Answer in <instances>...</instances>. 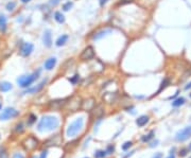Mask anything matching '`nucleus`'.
Masks as SVG:
<instances>
[{
    "label": "nucleus",
    "mask_w": 191,
    "mask_h": 158,
    "mask_svg": "<svg viewBox=\"0 0 191 158\" xmlns=\"http://www.w3.org/2000/svg\"><path fill=\"white\" fill-rule=\"evenodd\" d=\"M60 125V120L54 116H45L39 120L37 124V130L39 132L53 131Z\"/></svg>",
    "instance_id": "obj_1"
},
{
    "label": "nucleus",
    "mask_w": 191,
    "mask_h": 158,
    "mask_svg": "<svg viewBox=\"0 0 191 158\" xmlns=\"http://www.w3.org/2000/svg\"><path fill=\"white\" fill-rule=\"evenodd\" d=\"M83 124H84V119L82 117L78 118L73 122H71L69 124V126L67 127V131H66V136L68 138H72V137H76L80 132L82 131L83 128Z\"/></svg>",
    "instance_id": "obj_2"
},
{
    "label": "nucleus",
    "mask_w": 191,
    "mask_h": 158,
    "mask_svg": "<svg viewBox=\"0 0 191 158\" xmlns=\"http://www.w3.org/2000/svg\"><path fill=\"white\" fill-rule=\"evenodd\" d=\"M38 74H39V71L34 72V73H32V74H29V75H22L17 79V83H18V85L20 87L27 88V87H29V86H31V84L34 83L36 80H37Z\"/></svg>",
    "instance_id": "obj_3"
},
{
    "label": "nucleus",
    "mask_w": 191,
    "mask_h": 158,
    "mask_svg": "<svg viewBox=\"0 0 191 158\" xmlns=\"http://www.w3.org/2000/svg\"><path fill=\"white\" fill-rule=\"evenodd\" d=\"M190 137H191V125H189V126L184 127L183 130L178 131L177 133H176V135H175V139L177 140V141L183 142V141H185V140L189 139Z\"/></svg>",
    "instance_id": "obj_4"
},
{
    "label": "nucleus",
    "mask_w": 191,
    "mask_h": 158,
    "mask_svg": "<svg viewBox=\"0 0 191 158\" xmlns=\"http://www.w3.org/2000/svg\"><path fill=\"white\" fill-rule=\"evenodd\" d=\"M18 110H16L15 108H12V107H6L4 110H2V112L0 114V120H9V119H12V118H15L18 116Z\"/></svg>",
    "instance_id": "obj_5"
},
{
    "label": "nucleus",
    "mask_w": 191,
    "mask_h": 158,
    "mask_svg": "<svg viewBox=\"0 0 191 158\" xmlns=\"http://www.w3.org/2000/svg\"><path fill=\"white\" fill-rule=\"evenodd\" d=\"M93 56H95V51H93V48L91 46H87L82 51L81 55H80V60H91V58H93Z\"/></svg>",
    "instance_id": "obj_6"
},
{
    "label": "nucleus",
    "mask_w": 191,
    "mask_h": 158,
    "mask_svg": "<svg viewBox=\"0 0 191 158\" xmlns=\"http://www.w3.org/2000/svg\"><path fill=\"white\" fill-rule=\"evenodd\" d=\"M33 49H34V46L31 43H24L20 47V49H19V53H20L21 56L27 57L32 53Z\"/></svg>",
    "instance_id": "obj_7"
},
{
    "label": "nucleus",
    "mask_w": 191,
    "mask_h": 158,
    "mask_svg": "<svg viewBox=\"0 0 191 158\" xmlns=\"http://www.w3.org/2000/svg\"><path fill=\"white\" fill-rule=\"evenodd\" d=\"M96 106V102H95V99L93 98H89L87 100H84L82 102V109L86 110V112H90V110H93V107Z\"/></svg>",
    "instance_id": "obj_8"
},
{
    "label": "nucleus",
    "mask_w": 191,
    "mask_h": 158,
    "mask_svg": "<svg viewBox=\"0 0 191 158\" xmlns=\"http://www.w3.org/2000/svg\"><path fill=\"white\" fill-rule=\"evenodd\" d=\"M47 83V80H44L43 82H41L39 84L37 85V86H35V87H33V88H30V89H27L25 91V93H39L43 88H44V86H45V84Z\"/></svg>",
    "instance_id": "obj_9"
},
{
    "label": "nucleus",
    "mask_w": 191,
    "mask_h": 158,
    "mask_svg": "<svg viewBox=\"0 0 191 158\" xmlns=\"http://www.w3.org/2000/svg\"><path fill=\"white\" fill-rule=\"evenodd\" d=\"M25 147H27L28 150H33L37 147V140L33 137H29L27 140L25 141Z\"/></svg>",
    "instance_id": "obj_10"
},
{
    "label": "nucleus",
    "mask_w": 191,
    "mask_h": 158,
    "mask_svg": "<svg viewBox=\"0 0 191 158\" xmlns=\"http://www.w3.org/2000/svg\"><path fill=\"white\" fill-rule=\"evenodd\" d=\"M43 41H44V45L46 47H51L52 45V36H51V32L49 30H46L44 33V36H43Z\"/></svg>",
    "instance_id": "obj_11"
},
{
    "label": "nucleus",
    "mask_w": 191,
    "mask_h": 158,
    "mask_svg": "<svg viewBox=\"0 0 191 158\" xmlns=\"http://www.w3.org/2000/svg\"><path fill=\"white\" fill-rule=\"evenodd\" d=\"M67 103L66 100H55V101H51L49 104V107L52 109H60L62 106H64Z\"/></svg>",
    "instance_id": "obj_12"
},
{
    "label": "nucleus",
    "mask_w": 191,
    "mask_h": 158,
    "mask_svg": "<svg viewBox=\"0 0 191 158\" xmlns=\"http://www.w3.org/2000/svg\"><path fill=\"white\" fill-rule=\"evenodd\" d=\"M55 64H56V58L55 57H50L48 60L45 62V69L47 70H51V69L54 68Z\"/></svg>",
    "instance_id": "obj_13"
},
{
    "label": "nucleus",
    "mask_w": 191,
    "mask_h": 158,
    "mask_svg": "<svg viewBox=\"0 0 191 158\" xmlns=\"http://www.w3.org/2000/svg\"><path fill=\"white\" fill-rule=\"evenodd\" d=\"M104 114V108L102 105H98V106H95L93 109V117L96 118H100L102 117V115Z\"/></svg>",
    "instance_id": "obj_14"
},
{
    "label": "nucleus",
    "mask_w": 191,
    "mask_h": 158,
    "mask_svg": "<svg viewBox=\"0 0 191 158\" xmlns=\"http://www.w3.org/2000/svg\"><path fill=\"white\" fill-rule=\"evenodd\" d=\"M148 122H149V117H148V116H140V117L136 120V124L139 126V127L147 125Z\"/></svg>",
    "instance_id": "obj_15"
},
{
    "label": "nucleus",
    "mask_w": 191,
    "mask_h": 158,
    "mask_svg": "<svg viewBox=\"0 0 191 158\" xmlns=\"http://www.w3.org/2000/svg\"><path fill=\"white\" fill-rule=\"evenodd\" d=\"M67 41H68V35L64 34V35L60 36V37L57 38V41H56V43H55V45H56L57 47H62V46H64L66 43H67Z\"/></svg>",
    "instance_id": "obj_16"
},
{
    "label": "nucleus",
    "mask_w": 191,
    "mask_h": 158,
    "mask_svg": "<svg viewBox=\"0 0 191 158\" xmlns=\"http://www.w3.org/2000/svg\"><path fill=\"white\" fill-rule=\"evenodd\" d=\"M12 84L9 82H2L1 84H0V90L2 91V93H8V91H10V90L12 89Z\"/></svg>",
    "instance_id": "obj_17"
},
{
    "label": "nucleus",
    "mask_w": 191,
    "mask_h": 158,
    "mask_svg": "<svg viewBox=\"0 0 191 158\" xmlns=\"http://www.w3.org/2000/svg\"><path fill=\"white\" fill-rule=\"evenodd\" d=\"M6 29V17L3 14H0V31L4 32Z\"/></svg>",
    "instance_id": "obj_18"
},
{
    "label": "nucleus",
    "mask_w": 191,
    "mask_h": 158,
    "mask_svg": "<svg viewBox=\"0 0 191 158\" xmlns=\"http://www.w3.org/2000/svg\"><path fill=\"white\" fill-rule=\"evenodd\" d=\"M54 19L58 22V23H64V22H65V17H64V15L61 13V12H55Z\"/></svg>",
    "instance_id": "obj_19"
},
{
    "label": "nucleus",
    "mask_w": 191,
    "mask_h": 158,
    "mask_svg": "<svg viewBox=\"0 0 191 158\" xmlns=\"http://www.w3.org/2000/svg\"><path fill=\"white\" fill-rule=\"evenodd\" d=\"M185 102H186V100L184 98H177V99H175L174 101L172 102V106L173 107H178V106H180V105H183V104H185Z\"/></svg>",
    "instance_id": "obj_20"
},
{
    "label": "nucleus",
    "mask_w": 191,
    "mask_h": 158,
    "mask_svg": "<svg viewBox=\"0 0 191 158\" xmlns=\"http://www.w3.org/2000/svg\"><path fill=\"white\" fill-rule=\"evenodd\" d=\"M115 97H116V93H113L112 95V93H106L103 95V99L106 102H108V103H112V102L114 101Z\"/></svg>",
    "instance_id": "obj_21"
},
{
    "label": "nucleus",
    "mask_w": 191,
    "mask_h": 158,
    "mask_svg": "<svg viewBox=\"0 0 191 158\" xmlns=\"http://www.w3.org/2000/svg\"><path fill=\"white\" fill-rule=\"evenodd\" d=\"M153 137H154V131H151L149 134H147V135L141 137V141L142 142H149L151 139H153Z\"/></svg>",
    "instance_id": "obj_22"
},
{
    "label": "nucleus",
    "mask_w": 191,
    "mask_h": 158,
    "mask_svg": "<svg viewBox=\"0 0 191 158\" xmlns=\"http://www.w3.org/2000/svg\"><path fill=\"white\" fill-rule=\"evenodd\" d=\"M108 33H110V30H103V31H100L99 33H97L95 35V37H93V39H100V38H102L103 36H105L106 34H108Z\"/></svg>",
    "instance_id": "obj_23"
},
{
    "label": "nucleus",
    "mask_w": 191,
    "mask_h": 158,
    "mask_svg": "<svg viewBox=\"0 0 191 158\" xmlns=\"http://www.w3.org/2000/svg\"><path fill=\"white\" fill-rule=\"evenodd\" d=\"M106 156V151L103 150H99L95 153V157L96 158H104Z\"/></svg>",
    "instance_id": "obj_24"
},
{
    "label": "nucleus",
    "mask_w": 191,
    "mask_h": 158,
    "mask_svg": "<svg viewBox=\"0 0 191 158\" xmlns=\"http://www.w3.org/2000/svg\"><path fill=\"white\" fill-rule=\"evenodd\" d=\"M15 6H16V3L14 2V1H11V2H9L8 4H6V10H8V11H13Z\"/></svg>",
    "instance_id": "obj_25"
},
{
    "label": "nucleus",
    "mask_w": 191,
    "mask_h": 158,
    "mask_svg": "<svg viewBox=\"0 0 191 158\" xmlns=\"http://www.w3.org/2000/svg\"><path fill=\"white\" fill-rule=\"evenodd\" d=\"M132 145H133V142H132V141H126L125 143H124V144L122 145V150H123V151L128 150V149H130V147H131Z\"/></svg>",
    "instance_id": "obj_26"
},
{
    "label": "nucleus",
    "mask_w": 191,
    "mask_h": 158,
    "mask_svg": "<svg viewBox=\"0 0 191 158\" xmlns=\"http://www.w3.org/2000/svg\"><path fill=\"white\" fill-rule=\"evenodd\" d=\"M36 121V116L35 115H30V117H29V121H28V124L29 125H31V124H33V123Z\"/></svg>",
    "instance_id": "obj_27"
},
{
    "label": "nucleus",
    "mask_w": 191,
    "mask_h": 158,
    "mask_svg": "<svg viewBox=\"0 0 191 158\" xmlns=\"http://www.w3.org/2000/svg\"><path fill=\"white\" fill-rule=\"evenodd\" d=\"M71 8H72V2H70V1H69V2H66L65 4L63 6L64 11H69Z\"/></svg>",
    "instance_id": "obj_28"
},
{
    "label": "nucleus",
    "mask_w": 191,
    "mask_h": 158,
    "mask_svg": "<svg viewBox=\"0 0 191 158\" xmlns=\"http://www.w3.org/2000/svg\"><path fill=\"white\" fill-rule=\"evenodd\" d=\"M0 158H9L8 153L6 152L4 149H0Z\"/></svg>",
    "instance_id": "obj_29"
},
{
    "label": "nucleus",
    "mask_w": 191,
    "mask_h": 158,
    "mask_svg": "<svg viewBox=\"0 0 191 158\" xmlns=\"http://www.w3.org/2000/svg\"><path fill=\"white\" fill-rule=\"evenodd\" d=\"M168 84H169V81H168V79H165L164 81H162V83H161V86H160V88H159L158 93L160 91V90H162V88L166 87V86H167Z\"/></svg>",
    "instance_id": "obj_30"
},
{
    "label": "nucleus",
    "mask_w": 191,
    "mask_h": 158,
    "mask_svg": "<svg viewBox=\"0 0 191 158\" xmlns=\"http://www.w3.org/2000/svg\"><path fill=\"white\" fill-rule=\"evenodd\" d=\"M114 151H115V147H114V145H113V144L108 145V147H107V150H106V154H112Z\"/></svg>",
    "instance_id": "obj_31"
},
{
    "label": "nucleus",
    "mask_w": 191,
    "mask_h": 158,
    "mask_svg": "<svg viewBox=\"0 0 191 158\" xmlns=\"http://www.w3.org/2000/svg\"><path fill=\"white\" fill-rule=\"evenodd\" d=\"M189 152L188 149H183V150L180 151V156H182V157H184V156L187 155V153Z\"/></svg>",
    "instance_id": "obj_32"
},
{
    "label": "nucleus",
    "mask_w": 191,
    "mask_h": 158,
    "mask_svg": "<svg viewBox=\"0 0 191 158\" xmlns=\"http://www.w3.org/2000/svg\"><path fill=\"white\" fill-rule=\"evenodd\" d=\"M78 80H79V75H78V74H76V75H74L73 78H71V79L69 80V81H70V82L72 83V84H76Z\"/></svg>",
    "instance_id": "obj_33"
},
{
    "label": "nucleus",
    "mask_w": 191,
    "mask_h": 158,
    "mask_svg": "<svg viewBox=\"0 0 191 158\" xmlns=\"http://www.w3.org/2000/svg\"><path fill=\"white\" fill-rule=\"evenodd\" d=\"M16 131H17V132H22V131H24V128H22V124H21V123H19V124H17V126H16Z\"/></svg>",
    "instance_id": "obj_34"
},
{
    "label": "nucleus",
    "mask_w": 191,
    "mask_h": 158,
    "mask_svg": "<svg viewBox=\"0 0 191 158\" xmlns=\"http://www.w3.org/2000/svg\"><path fill=\"white\" fill-rule=\"evenodd\" d=\"M131 1L132 0H121L118 6H123V4H125V3H130Z\"/></svg>",
    "instance_id": "obj_35"
},
{
    "label": "nucleus",
    "mask_w": 191,
    "mask_h": 158,
    "mask_svg": "<svg viewBox=\"0 0 191 158\" xmlns=\"http://www.w3.org/2000/svg\"><path fill=\"white\" fill-rule=\"evenodd\" d=\"M47 155H48V151L45 150L41 152V158H47Z\"/></svg>",
    "instance_id": "obj_36"
},
{
    "label": "nucleus",
    "mask_w": 191,
    "mask_h": 158,
    "mask_svg": "<svg viewBox=\"0 0 191 158\" xmlns=\"http://www.w3.org/2000/svg\"><path fill=\"white\" fill-rule=\"evenodd\" d=\"M60 1L61 0H50V4H51V6H56Z\"/></svg>",
    "instance_id": "obj_37"
},
{
    "label": "nucleus",
    "mask_w": 191,
    "mask_h": 158,
    "mask_svg": "<svg viewBox=\"0 0 191 158\" xmlns=\"http://www.w3.org/2000/svg\"><path fill=\"white\" fill-rule=\"evenodd\" d=\"M162 157V154L161 153H158V154H156V155L153 156V158H161Z\"/></svg>",
    "instance_id": "obj_38"
},
{
    "label": "nucleus",
    "mask_w": 191,
    "mask_h": 158,
    "mask_svg": "<svg viewBox=\"0 0 191 158\" xmlns=\"http://www.w3.org/2000/svg\"><path fill=\"white\" fill-rule=\"evenodd\" d=\"M107 1H108V0H100V6H103L104 4H105V3L107 2Z\"/></svg>",
    "instance_id": "obj_39"
},
{
    "label": "nucleus",
    "mask_w": 191,
    "mask_h": 158,
    "mask_svg": "<svg viewBox=\"0 0 191 158\" xmlns=\"http://www.w3.org/2000/svg\"><path fill=\"white\" fill-rule=\"evenodd\" d=\"M190 88H191V82H190V83H188V84L186 85L185 89H186V90H188V89H190Z\"/></svg>",
    "instance_id": "obj_40"
},
{
    "label": "nucleus",
    "mask_w": 191,
    "mask_h": 158,
    "mask_svg": "<svg viewBox=\"0 0 191 158\" xmlns=\"http://www.w3.org/2000/svg\"><path fill=\"white\" fill-rule=\"evenodd\" d=\"M157 143H158V140H155V142H152V143H151V147H154V145H157Z\"/></svg>",
    "instance_id": "obj_41"
},
{
    "label": "nucleus",
    "mask_w": 191,
    "mask_h": 158,
    "mask_svg": "<svg viewBox=\"0 0 191 158\" xmlns=\"http://www.w3.org/2000/svg\"><path fill=\"white\" fill-rule=\"evenodd\" d=\"M14 158H24V156H22V155H18V154H16V155L14 156Z\"/></svg>",
    "instance_id": "obj_42"
},
{
    "label": "nucleus",
    "mask_w": 191,
    "mask_h": 158,
    "mask_svg": "<svg viewBox=\"0 0 191 158\" xmlns=\"http://www.w3.org/2000/svg\"><path fill=\"white\" fill-rule=\"evenodd\" d=\"M167 158H175V156H174V154H172V153H171L169 157H167Z\"/></svg>",
    "instance_id": "obj_43"
},
{
    "label": "nucleus",
    "mask_w": 191,
    "mask_h": 158,
    "mask_svg": "<svg viewBox=\"0 0 191 158\" xmlns=\"http://www.w3.org/2000/svg\"><path fill=\"white\" fill-rule=\"evenodd\" d=\"M29 1H31V0H21V2H24V3H27V2H29Z\"/></svg>",
    "instance_id": "obj_44"
},
{
    "label": "nucleus",
    "mask_w": 191,
    "mask_h": 158,
    "mask_svg": "<svg viewBox=\"0 0 191 158\" xmlns=\"http://www.w3.org/2000/svg\"><path fill=\"white\" fill-rule=\"evenodd\" d=\"M188 150H189V151H191V143H190V144H189V147H188Z\"/></svg>",
    "instance_id": "obj_45"
},
{
    "label": "nucleus",
    "mask_w": 191,
    "mask_h": 158,
    "mask_svg": "<svg viewBox=\"0 0 191 158\" xmlns=\"http://www.w3.org/2000/svg\"><path fill=\"white\" fill-rule=\"evenodd\" d=\"M0 109H1V104H0Z\"/></svg>",
    "instance_id": "obj_46"
},
{
    "label": "nucleus",
    "mask_w": 191,
    "mask_h": 158,
    "mask_svg": "<svg viewBox=\"0 0 191 158\" xmlns=\"http://www.w3.org/2000/svg\"><path fill=\"white\" fill-rule=\"evenodd\" d=\"M190 98H191V93H190Z\"/></svg>",
    "instance_id": "obj_47"
},
{
    "label": "nucleus",
    "mask_w": 191,
    "mask_h": 158,
    "mask_svg": "<svg viewBox=\"0 0 191 158\" xmlns=\"http://www.w3.org/2000/svg\"><path fill=\"white\" fill-rule=\"evenodd\" d=\"M86 158H87V157H86Z\"/></svg>",
    "instance_id": "obj_48"
}]
</instances>
